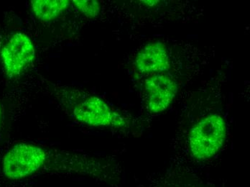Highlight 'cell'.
Instances as JSON below:
<instances>
[{
	"instance_id": "9",
	"label": "cell",
	"mask_w": 250,
	"mask_h": 187,
	"mask_svg": "<svg viewBox=\"0 0 250 187\" xmlns=\"http://www.w3.org/2000/svg\"><path fill=\"white\" fill-rule=\"evenodd\" d=\"M3 109L2 106L0 104V128H1V122H2Z\"/></svg>"
},
{
	"instance_id": "10",
	"label": "cell",
	"mask_w": 250,
	"mask_h": 187,
	"mask_svg": "<svg viewBox=\"0 0 250 187\" xmlns=\"http://www.w3.org/2000/svg\"><path fill=\"white\" fill-rule=\"evenodd\" d=\"M159 1H143V2H144L145 4H148V5H154V4H156V2H158Z\"/></svg>"
},
{
	"instance_id": "8",
	"label": "cell",
	"mask_w": 250,
	"mask_h": 187,
	"mask_svg": "<svg viewBox=\"0 0 250 187\" xmlns=\"http://www.w3.org/2000/svg\"><path fill=\"white\" fill-rule=\"evenodd\" d=\"M76 7L88 18L97 16L100 10V3L94 0H74Z\"/></svg>"
},
{
	"instance_id": "3",
	"label": "cell",
	"mask_w": 250,
	"mask_h": 187,
	"mask_svg": "<svg viewBox=\"0 0 250 187\" xmlns=\"http://www.w3.org/2000/svg\"><path fill=\"white\" fill-rule=\"evenodd\" d=\"M70 112L76 121L94 127H123L128 124L125 117L94 96L76 102L71 107Z\"/></svg>"
},
{
	"instance_id": "5",
	"label": "cell",
	"mask_w": 250,
	"mask_h": 187,
	"mask_svg": "<svg viewBox=\"0 0 250 187\" xmlns=\"http://www.w3.org/2000/svg\"><path fill=\"white\" fill-rule=\"evenodd\" d=\"M146 91L149 111L160 113L166 110L173 102L178 86L170 77L158 74L146 81Z\"/></svg>"
},
{
	"instance_id": "4",
	"label": "cell",
	"mask_w": 250,
	"mask_h": 187,
	"mask_svg": "<svg viewBox=\"0 0 250 187\" xmlns=\"http://www.w3.org/2000/svg\"><path fill=\"white\" fill-rule=\"evenodd\" d=\"M35 55L34 45L27 35L13 34L1 51V62L7 75L14 77L22 74L33 63Z\"/></svg>"
},
{
	"instance_id": "7",
	"label": "cell",
	"mask_w": 250,
	"mask_h": 187,
	"mask_svg": "<svg viewBox=\"0 0 250 187\" xmlns=\"http://www.w3.org/2000/svg\"><path fill=\"white\" fill-rule=\"evenodd\" d=\"M68 0H33L32 7L36 18L50 21L59 17L69 6Z\"/></svg>"
},
{
	"instance_id": "6",
	"label": "cell",
	"mask_w": 250,
	"mask_h": 187,
	"mask_svg": "<svg viewBox=\"0 0 250 187\" xmlns=\"http://www.w3.org/2000/svg\"><path fill=\"white\" fill-rule=\"evenodd\" d=\"M135 66L144 74L167 71L170 65L166 47L160 42L146 45L139 52Z\"/></svg>"
},
{
	"instance_id": "2",
	"label": "cell",
	"mask_w": 250,
	"mask_h": 187,
	"mask_svg": "<svg viewBox=\"0 0 250 187\" xmlns=\"http://www.w3.org/2000/svg\"><path fill=\"white\" fill-rule=\"evenodd\" d=\"M227 136V125L218 114L209 115L191 129L189 135L190 152L193 157L206 160L222 148Z\"/></svg>"
},
{
	"instance_id": "1",
	"label": "cell",
	"mask_w": 250,
	"mask_h": 187,
	"mask_svg": "<svg viewBox=\"0 0 250 187\" xmlns=\"http://www.w3.org/2000/svg\"><path fill=\"white\" fill-rule=\"evenodd\" d=\"M68 174L75 176H97L98 171L91 164L75 155L57 153L36 145L34 158L29 171L28 178L41 174Z\"/></svg>"
}]
</instances>
